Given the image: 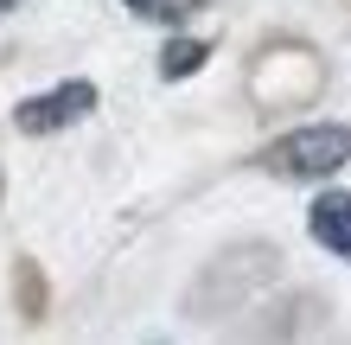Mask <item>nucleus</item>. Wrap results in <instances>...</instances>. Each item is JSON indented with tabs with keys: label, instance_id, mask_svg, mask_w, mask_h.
<instances>
[{
	"label": "nucleus",
	"instance_id": "obj_1",
	"mask_svg": "<svg viewBox=\"0 0 351 345\" xmlns=\"http://www.w3.org/2000/svg\"><path fill=\"white\" fill-rule=\"evenodd\" d=\"M351 160V128L339 121H313V128H294L268 147V167L287 173V179H326Z\"/></svg>",
	"mask_w": 351,
	"mask_h": 345
},
{
	"label": "nucleus",
	"instance_id": "obj_2",
	"mask_svg": "<svg viewBox=\"0 0 351 345\" xmlns=\"http://www.w3.org/2000/svg\"><path fill=\"white\" fill-rule=\"evenodd\" d=\"M96 109V84H58V90H45V96H26V103L13 109V121L26 134H58V128H71V121H84Z\"/></svg>",
	"mask_w": 351,
	"mask_h": 345
},
{
	"label": "nucleus",
	"instance_id": "obj_3",
	"mask_svg": "<svg viewBox=\"0 0 351 345\" xmlns=\"http://www.w3.org/2000/svg\"><path fill=\"white\" fill-rule=\"evenodd\" d=\"M306 230H313L319 250H332L339 262H351V192H319L313 211H306Z\"/></svg>",
	"mask_w": 351,
	"mask_h": 345
},
{
	"label": "nucleus",
	"instance_id": "obj_4",
	"mask_svg": "<svg viewBox=\"0 0 351 345\" xmlns=\"http://www.w3.org/2000/svg\"><path fill=\"white\" fill-rule=\"evenodd\" d=\"M128 7H134L141 19H154V26H185L204 0H128Z\"/></svg>",
	"mask_w": 351,
	"mask_h": 345
},
{
	"label": "nucleus",
	"instance_id": "obj_5",
	"mask_svg": "<svg viewBox=\"0 0 351 345\" xmlns=\"http://www.w3.org/2000/svg\"><path fill=\"white\" fill-rule=\"evenodd\" d=\"M198 64H204V45H198V38H173V45L160 51V77H192Z\"/></svg>",
	"mask_w": 351,
	"mask_h": 345
},
{
	"label": "nucleus",
	"instance_id": "obj_6",
	"mask_svg": "<svg viewBox=\"0 0 351 345\" xmlns=\"http://www.w3.org/2000/svg\"><path fill=\"white\" fill-rule=\"evenodd\" d=\"M0 13H13V0H0Z\"/></svg>",
	"mask_w": 351,
	"mask_h": 345
}]
</instances>
